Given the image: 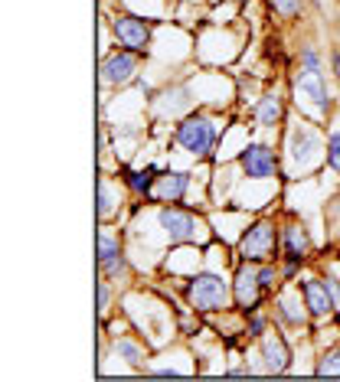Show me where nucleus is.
Segmentation results:
<instances>
[{"instance_id":"nucleus-18","label":"nucleus","mask_w":340,"mask_h":382,"mask_svg":"<svg viewBox=\"0 0 340 382\" xmlns=\"http://www.w3.org/2000/svg\"><path fill=\"white\" fill-rule=\"evenodd\" d=\"M154 173H157V164H150V167H144V170H125L128 190H134L138 196H150V186L157 180Z\"/></svg>"},{"instance_id":"nucleus-21","label":"nucleus","mask_w":340,"mask_h":382,"mask_svg":"<svg viewBox=\"0 0 340 382\" xmlns=\"http://www.w3.org/2000/svg\"><path fill=\"white\" fill-rule=\"evenodd\" d=\"M285 278H281V268H275V262H262L258 265V285L262 291H275V285H281Z\"/></svg>"},{"instance_id":"nucleus-5","label":"nucleus","mask_w":340,"mask_h":382,"mask_svg":"<svg viewBox=\"0 0 340 382\" xmlns=\"http://www.w3.org/2000/svg\"><path fill=\"white\" fill-rule=\"evenodd\" d=\"M111 33L121 49H131V53H148L150 46V23L144 17H134V13H115L111 20Z\"/></svg>"},{"instance_id":"nucleus-30","label":"nucleus","mask_w":340,"mask_h":382,"mask_svg":"<svg viewBox=\"0 0 340 382\" xmlns=\"http://www.w3.org/2000/svg\"><path fill=\"white\" fill-rule=\"evenodd\" d=\"M150 376H180V369H154Z\"/></svg>"},{"instance_id":"nucleus-13","label":"nucleus","mask_w":340,"mask_h":382,"mask_svg":"<svg viewBox=\"0 0 340 382\" xmlns=\"http://www.w3.org/2000/svg\"><path fill=\"white\" fill-rule=\"evenodd\" d=\"M278 235H281V258L285 262H298V265H304L311 255V235L308 229L301 223H285L281 229H278Z\"/></svg>"},{"instance_id":"nucleus-26","label":"nucleus","mask_w":340,"mask_h":382,"mask_svg":"<svg viewBox=\"0 0 340 382\" xmlns=\"http://www.w3.org/2000/svg\"><path fill=\"white\" fill-rule=\"evenodd\" d=\"M301 65H304V69H320V53L311 49V46H304V49H301Z\"/></svg>"},{"instance_id":"nucleus-8","label":"nucleus","mask_w":340,"mask_h":382,"mask_svg":"<svg viewBox=\"0 0 340 382\" xmlns=\"http://www.w3.org/2000/svg\"><path fill=\"white\" fill-rule=\"evenodd\" d=\"M138 72V53H131V49H115V53H108L102 63H98V79L105 85H128Z\"/></svg>"},{"instance_id":"nucleus-9","label":"nucleus","mask_w":340,"mask_h":382,"mask_svg":"<svg viewBox=\"0 0 340 382\" xmlns=\"http://www.w3.org/2000/svg\"><path fill=\"white\" fill-rule=\"evenodd\" d=\"M320 138H318V131L314 127H308V125H295L291 127V134H288V157L295 160L298 167H301V173L318 160V154H320Z\"/></svg>"},{"instance_id":"nucleus-27","label":"nucleus","mask_w":340,"mask_h":382,"mask_svg":"<svg viewBox=\"0 0 340 382\" xmlns=\"http://www.w3.org/2000/svg\"><path fill=\"white\" fill-rule=\"evenodd\" d=\"M95 291H98V314H105V310H108V285H105V278H98Z\"/></svg>"},{"instance_id":"nucleus-7","label":"nucleus","mask_w":340,"mask_h":382,"mask_svg":"<svg viewBox=\"0 0 340 382\" xmlns=\"http://www.w3.org/2000/svg\"><path fill=\"white\" fill-rule=\"evenodd\" d=\"M239 167L249 180H268L278 173V154L268 144H255L249 141L242 150H239Z\"/></svg>"},{"instance_id":"nucleus-19","label":"nucleus","mask_w":340,"mask_h":382,"mask_svg":"<svg viewBox=\"0 0 340 382\" xmlns=\"http://www.w3.org/2000/svg\"><path fill=\"white\" fill-rule=\"evenodd\" d=\"M115 258H121V242H118V235L98 232L95 235V262H98V268L108 265V262H115Z\"/></svg>"},{"instance_id":"nucleus-14","label":"nucleus","mask_w":340,"mask_h":382,"mask_svg":"<svg viewBox=\"0 0 340 382\" xmlns=\"http://www.w3.org/2000/svg\"><path fill=\"white\" fill-rule=\"evenodd\" d=\"M275 314L285 327H304V324H308L311 310H308V304H304V297H301V287H298V291H278Z\"/></svg>"},{"instance_id":"nucleus-22","label":"nucleus","mask_w":340,"mask_h":382,"mask_svg":"<svg viewBox=\"0 0 340 382\" xmlns=\"http://www.w3.org/2000/svg\"><path fill=\"white\" fill-rule=\"evenodd\" d=\"M314 376H340V347L327 350L314 366Z\"/></svg>"},{"instance_id":"nucleus-25","label":"nucleus","mask_w":340,"mask_h":382,"mask_svg":"<svg viewBox=\"0 0 340 382\" xmlns=\"http://www.w3.org/2000/svg\"><path fill=\"white\" fill-rule=\"evenodd\" d=\"M272 10L281 13V17H298L301 13V0H268Z\"/></svg>"},{"instance_id":"nucleus-24","label":"nucleus","mask_w":340,"mask_h":382,"mask_svg":"<svg viewBox=\"0 0 340 382\" xmlns=\"http://www.w3.org/2000/svg\"><path fill=\"white\" fill-rule=\"evenodd\" d=\"M265 330H268V317L265 314H258V310H252V314H249V324H245V337L262 340L265 337Z\"/></svg>"},{"instance_id":"nucleus-12","label":"nucleus","mask_w":340,"mask_h":382,"mask_svg":"<svg viewBox=\"0 0 340 382\" xmlns=\"http://www.w3.org/2000/svg\"><path fill=\"white\" fill-rule=\"evenodd\" d=\"M295 92L301 98H308L318 111H327L330 108V92H327V82H324V72H320V69H304V65H301V72H298V79H295Z\"/></svg>"},{"instance_id":"nucleus-11","label":"nucleus","mask_w":340,"mask_h":382,"mask_svg":"<svg viewBox=\"0 0 340 382\" xmlns=\"http://www.w3.org/2000/svg\"><path fill=\"white\" fill-rule=\"evenodd\" d=\"M301 287V297H304V304H308L311 317H330L334 310H337V301L330 294V287L324 278H308V281H298Z\"/></svg>"},{"instance_id":"nucleus-20","label":"nucleus","mask_w":340,"mask_h":382,"mask_svg":"<svg viewBox=\"0 0 340 382\" xmlns=\"http://www.w3.org/2000/svg\"><path fill=\"white\" fill-rule=\"evenodd\" d=\"M115 353H118V356H125V363H131V366H141V360H144V350H141L134 340H128V337L115 340Z\"/></svg>"},{"instance_id":"nucleus-28","label":"nucleus","mask_w":340,"mask_h":382,"mask_svg":"<svg viewBox=\"0 0 340 382\" xmlns=\"http://www.w3.org/2000/svg\"><path fill=\"white\" fill-rule=\"evenodd\" d=\"M298 271H301V265H298V262H285V258H281V278H285V281H295Z\"/></svg>"},{"instance_id":"nucleus-10","label":"nucleus","mask_w":340,"mask_h":382,"mask_svg":"<svg viewBox=\"0 0 340 382\" xmlns=\"http://www.w3.org/2000/svg\"><path fill=\"white\" fill-rule=\"evenodd\" d=\"M190 186V173L187 170H164L154 186H150V202H160V206H170V202H180L183 193Z\"/></svg>"},{"instance_id":"nucleus-29","label":"nucleus","mask_w":340,"mask_h":382,"mask_svg":"<svg viewBox=\"0 0 340 382\" xmlns=\"http://www.w3.org/2000/svg\"><path fill=\"white\" fill-rule=\"evenodd\" d=\"M327 287H330V294H334V301H337V308H340V278H327Z\"/></svg>"},{"instance_id":"nucleus-17","label":"nucleus","mask_w":340,"mask_h":382,"mask_svg":"<svg viewBox=\"0 0 340 382\" xmlns=\"http://www.w3.org/2000/svg\"><path fill=\"white\" fill-rule=\"evenodd\" d=\"M255 118H258V125H262V127L281 125V118H285V105H281V98H278L275 92L262 95V98H258V108H255Z\"/></svg>"},{"instance_id":"nucleus-2","label":"nucleus","mask_w":340,"mask_h":382,"mask_svg":"<svg viewBox=\"0 0 340 382\" xmlns=\"http://www.w3.org/2000/svg\"><path fill=\"white\" fill-rule=\"evenodd\" d=\"M239 258L242 262H278L281 258V235H278V225L272 219H258L242 232L239 239Z\"/></svg>"},{"instance_id":"nucleus-4","label":"nucleus","mask_w":340,"mask_h":382,"mask_svg":"<svg viewBox=\"0 0 340 382\" xmlns=\"http://www.w3.org/2000/svg\"><path fill=\"white\" fill-rule=\"evenodd\" d=\"M157 223H160V229H164V235H167L170 245H190V242L200 239V219H196L190 209L177 206V202L160 206Z\"/></svg>"},{"instance_id":"nucleus-6","label":"nucleus","mask_w":340,"mask_h":382,"mask_svg":"<svg viewBox=\"0 0 340 382\" xmlns=\"http://www.w3.org/2000/svg\"><path fill=\"white\" fill-rule=\"evenodd\" d=\"M233 301L235 308L252 314L262 304V285H258V265L255 262H239L233 275Z\"/></svg>"},{"instance_id":"nucleus-1","label":"nucleus","mask_w":340,"mask_h":382,"mask_svg":"<svg viewBox=\"0 0 340 382\" xmlns=\"http://www.w3.org/2000/svg\"><path fill=\"white\" fill-rule=\"evenodd\" d=\"M187 301H190V308L196 314H216V310L229 308L233 285L223 275H216V271H196L187 281Z\"/></svg>"},{"instance_id":"nucleus-15","label":"nucleus","mask_w":340,"mask_h":382,"mask_svg":"<svg viewBox=\"0 0 340 382\" xmlns=\"http://www.w3.org/2000/svg\"><path fill=\"white\" fill-rule=\"evenodd\" d=\"M258 353H262L268 372H288V366H291V350H288L281 333H265L258 340Z\"/></svg>"},{"instance_id":"nucleus-16","label":"nucleus","mask_w":340,"mask_h":382,"mask_svg":"<svg viewBox=\"0 0 340 382\" xmlns=\"http://www.w3.org/2000/svg\"><path fill=\"white\" fill-rule=\"evenodd\" d=\"M95 193H98V202H95V216H98V223H105L108 216L115 209H121V193H118V186L111 190V183L105 180V177H98L95 183Z\"/></svg>"},{"instance_id":"nucleus-3","label":"nucleus","mask_w":340,"mask_h":382,"mask_svg":"<svg viewBox=\"0 0 340 382\" xmlns=\"http://www.w3.org/2000/svg\"><path fill=\"white\" fill-rule=\"evenodd\" d=\"M177 144H180L187 154H193L196 160H210L212 148H216V125H212L210 115H190L177 125Z\"/></svg>"},{"instance_id":"nucleus-23","label":"nucleus","mask_w":340,"mask_h":382,"mask_svg":"<svg viewBox=\"0 0 340 382\" xmlns=\"http://www.w3.org/2000/svg\"><path fill=\"white\" fill-rule=\"evenodd\" d=\"M324 160L334 173H340V131H334L327 138V148H324Z\"/></svg>"}]
</instances>
